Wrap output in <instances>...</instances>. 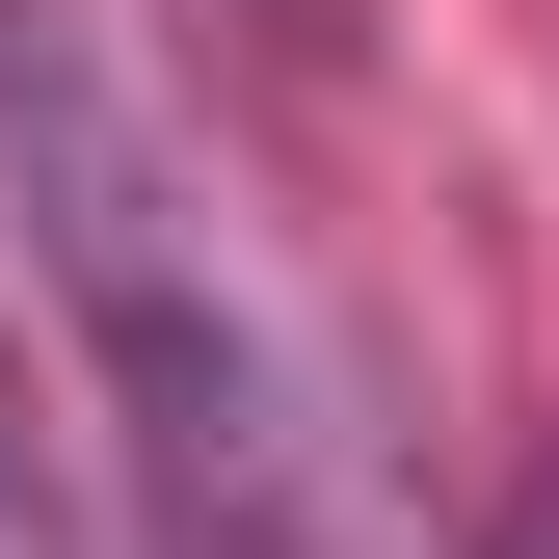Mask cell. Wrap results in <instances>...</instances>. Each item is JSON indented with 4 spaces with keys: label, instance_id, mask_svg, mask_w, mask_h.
<instances>
[{
    "label": "cell",
    "instance_id": "6da1fadb",
    "mask_svg": "<svg viewBox=\"0 0 559 559\" xmlns=\"http://www.w3.org/2000/svg\"><path fill=\"white\" fill-rule=\"evenodd\" d=\"M0 187H27V266H53V320H81V373H107V427H133L160 559H294L266 346H240V294H214V240H187L133 81L81 53V0H0Z\"/></svg>",
    "mask_w": 559,
    "mask_h": 559
},
{
    "label": "cell",
    "instance_id": "7a4b0ae2",
    "mask_svg": "<svg viewBox=\"0 0 559 559\" xmlns=\"http://www.w3.org/2000/svg\"><path fill=\"white\" fill-rule=\"evenodd\" d=\"M0 559H107L81 507H53V453H27V400H0Z\"/></svg>",
    "mask_w": 559,
    "mask_h": 559
},
{
    "label": "cell",
    "instance_id": "3957f363",
    "mask_svg": "<svg viewBox=\"0 0 559 559\" xmlns=\"http://www.w3.org/2000/svg\"><path fill=\"white\" fill-rule=\"evenodd\" d=\"M240 53L266 81H346V0H240Z\"/></svg>",
    "mask_w": 559,
    "mask_h": 559
},
{
    "label": "cell",
    "instance_id": "277c9868",
    "mask_svg": "<svg viewBox=\"0 0 559 559\" xmlns=\"http://www.w3.org/2000/svg\"><path fill=\"white\" fill-rule=\"evenodd\" d=\"M507 559H559V479H533V533H507Z\"/></svg>",
    "mask_w": 559,
    "mask_h": 559
}]
</instances>
